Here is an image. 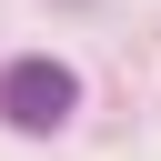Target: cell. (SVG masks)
Listing matches in <instances>:
<instances>
[{
    "instance_id": "6da1fadb",
    "label": "cell",
    "mask_w": 161,
    "mask_h": 161,
    "mask_svg": "<svg viewBox=\"0 0 161 161\" xmlns=\"http://www.w3.org/2000/svg\"><path fill=\"white\" fill-rule=\"evenodd\" d=\"M70 101H80V80H70L60 60H10V70H0V121H10V131H60Z\"/></svg>"
}]
</instances>
